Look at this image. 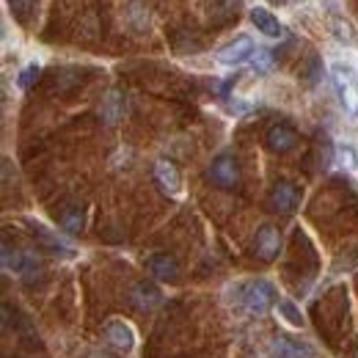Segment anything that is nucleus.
Returning a JSON list of instances; mask_svg holds the SVG:
<instances>
[{
	"label": "nucleus",
	"mask_w": 358,
	"mask_h": 358,
	"mask_svg": "<svg viewBox=\"0 0 358 358\" xmlns=\"http://www.w3.org/2000/svg\"><path fill=\"white\" fill-rule=\"evenodd\" d=\"M275 298H278V295H275V287H273L270 281H262V278L237 287V301H240V306H243L245 312L257 314V317L268 314L270 306L275 303Z\"/></svg>",
	"instance_id": "f257e3e1"
},
{
	"label": "nucleus",
	"mask_w": 358,
	"mask_h": 358,
	"mask_svg": "<svg viewBox=\"0 0 358 358\" xmlns=\"http://www.w3.org/2000/svg\"><path fill=\"white\" fill-rule=\"evenodd\" d=\"M331 80H334V89H336L342 108L358 119V72L350 64L339 61V64L331 66Z\"/></svg>",
	"instance_id": "f03ea898"
},
{
	"label": "nucleus",
	"mask_w": 358,
	"mask_h": 358,
	"mask_svg": "<svg viewBox=\"0 0 358 358\" xmlns=\"http://www.w3.org/2000/svg\"><path fill=\"white\" fill-rule=\"evenodd\" d=\"M3 270L31 281L39 273V259L28 251H20V248H11L8 243H3Z\"/></svg>",
	"instance_id": "7ed1b4c3"
},
{
	"label": "nucleus",
	"mask_w": 358,
	"mask_h": 358,
	"mask_svg": "<svg viewBox=\"0 0 358 358\" xmlns=\"http://www.w3.org/2000/svg\"><path fill=\"white\" fill-rule=\"evenodd\" d=\"M270 353H273V358H320L309 342L295 339V336H287V334L273 336Z\"/></svg>",
	"instance_id": "20e7f679"
},
{
	"label": "nucleus",
	"mask_w": 358,
	"mask_h": 358,
	"mask_svg": "<svg viewBox=\"0 0 358 358\" xmlns=\"http://www.w3.org/2000/svg\"><path fill=\"white\" fill-rule=\"evenodd\" d=\"M254 42L248 39V36H234L229 45H224L218 50V61L224 64V66H240V64H245V61H251V55H254Z\"/></svg>",
	"instance_id": "39448f33"
},
{
	"label": "nucleus",
	"mask_w": 358,
	"mask_h": 358,
	"mask_svg": "<svg viewBox=\"0 0 358 358\" xmlns=\"http://www.w3.org/2000/svg\"><path fill=\"white\" fill-rule=\"evenodd\" d=\"M210 179L218 185V187H234L240 182V169H237V160L231 155H221L213 160L210 166Z\"/></svg>",
	"instance_id": "423d86ee"
},
{
	"label": "nucleus",
	"mask_w": 358,
	"mask_h": 358,
	"mask_svg": "<svg viewBox=\"0 0 358 358\" xmlns=\"http://www.w3.org/2000/svg\"><path fill=\"white\" fill-rule=\"evenodd\" d=\"M105 339H108V345H113L119 353H124V356L133 353L135 334L127 322H122V320H110V322L105 325Z\"/></svg>",
	"instance_id": "0eeeda50"
},
{
	"label": "nucleus",
	"mask_w": 358,
	"mask_h": 358,
	"mask_svg": "<svg viewBox=\"0 0 358 358\" xmlns=\"http://www.w3.org/2000/svg\"><path fill=\"white\" fill-rule=\"evenodd\" d=\"M124 113H127V99H124V94L110 89L102 96V102H99V116H102V122L113 127V124H119V122L124 119Z\"/></svg>",
	"instance_id": "6e6552de"
},
{
	"label": "nucleus",
	"mask_w": 358,
	"mask_h": 358,
	"mask_svg": "<svg viewBox=\"0 0 358 358\" xmlns=\"http://www.w3.org/2000/svg\"><path fill=\"white\" fill-rule=\"evenodd\" d=\"M130 301H133L135 309H141V312H155L163 303V292L155 284H149V281H138L130 289Z\"/></svg>",
	"instance_id": "1a4fd4ad"
},
{
	"label": "nucleus",
	"mask_w": 358,
	"mask_h": 358,
	"mask_svg": "<svg viewBox=\"0 0 358 358\" xmlns=\"http://www.w3.org/2000/svg\"><path fill=\"white\" fill-rule=\"evenodd\" d=\"M298 199H301V193H298V187L292 182H278L270 190V210H275V213H292L298 207Z\"/></svg>",
	"instance_id": "9d476101"
},
{
	"label": "nucleus",
	"mask_w": 358,
	"mask_h": 358,
	"mask_svg": "<svg viewBox=\"0 0 358 358\" xmlns=\"http://www.w3.org/2000/svg\"><path fill=\"white\" fill-rule=\"evenodd\" d=\"M28 226H31V231H34V237L45 245L50 254H61V257H75V248L72 245H66L58 234H52L50 229H47L45 224H39V221H28Z\"/></svg>",
	"instance_id": "9b49d317"
},
{
	"label": "nucleus",
	"mask_w": 358,
	"mask_h": 358,
	"mask_svg": "<svg viewBox=\"0 0 358 358\" xmlns=\"http://www.w3.org/2000/svg\"><path fill=\"white\" fill-rule=\"evenodd\" d=\"M278 251H281V231L275 226H262L257 231V257L270 262L278 257Z\"/></svg>",
	"instance_id": "f8f14e48"
},
{
	"label": "nucleus",
	"mask_w": 358,
	"mask_h": 358,
	"mask_svg": "<svg viewBox=\"0 0 358 358\" xmlns=\"http://www.w3.org/2000/svg\"><path fill=\"white\" fill-rule=\"evenodd\" d=\"M155 179H157V185H160L169 196H179V190H182V177H179V169L171 160H157V163H155Z\"/></svg>",
	"instance_id": "ddd939ff"
},
{
	"label": "nucleus",
	"mask_w": 358,
	"mask_h": 358,
	"mask_svg": "<svg viewBox=\"0 0 358 358\" xmlns=\"http://www.w3.org/2000/svg\"><path fill=\"white\" fill-rule=\"evenodd\" d=\"M265 143H268L270 152L284 155V152H289L298 143V133L292 127H287V124H273L268 130V135H265Z\"/></svg>",
	"instance_id": "4468645a"
},
{
	"label": "nucleus",
	"mask_w": 358,
	"mask_h": 358,
	"mask_svg": "<svg viewBox=\"0 0 358 358\" xmlns=\"http://www.w3.org/2000/svg\"><path fill=\"white\" fill-rule=\"evenodd\" d=\"M251 22L257 25V31H262L265 36L270 39H278L281 34H284V25L278 22V17L268 11L265 6H257V8H251Z\"/></svg>",
	"instance_id": "2eb2a0df"
},
{
	"label": "nucleus",
	"mask_w": 358,
	"mask_h": 358,
	"mask_svg": "<svg viewBox=\"0 0 358 358\" xmlns=\"http://www.w3.org/2000/svg\"><path fill=\"white\" fill-rule=\"evenodd\" d=\"M149 273L155 278H160V281H174L179 275V262L169 254H155L149 259Z\"/></svg>",
	"instance_id": "dca6fc26"
},
{
	"label": "nucleus",
	"mask_w": 358,
	"mask_h": 358,
	"mask_svg": "<svg viewBox=\"0 0 358 358\" xmlns=\"http://www.w3.org/2000/svg\"><path fill=\"white\" fill-rule=\"evenodd\" d=\"M328 11H331V25H334V34H336V39L339 42H348V45H353L356 42V36H353V28H350V22L336 11V6L331 3L328 6Z\"/></svg>",
	"instance_id": "f3484780"
},
{
	"label": "nucleus",
	"mask_w": 358,
	"mask_h": 358,
	"mask_svg": "<svg viewBox=\"0 0 358 358\" xmlns=\"http://www.w3.org/2000/svg\"><path fill=\"white\" fill-rule=\"evenodd\" d=\"M61 229L69 231V234H80V231H83V213H80V207L64 210V215H61Z\"/></svg>",
	"instance_id": "a211bd4d"
},
{
	"label": "nucleus",
	"mask_w": 358,
	"mask_h": 358,
	"mask_svg": "<svg viewBox=\"0 0 358 358\" xmlns=\"http://www.w3.org/2000/svg\"><path fill=\"white\" fill-rule=\"evenodd\" d=\"M278 312H281V317L289 322V325H295V328H301L306 320H303V314H301V309L292 303V301H278Z\"/></svg>",
	"instance_id": "6ab92c4d"
},
{
	"label": "nucleus",
	"mask_w": 358,
	"mask_h": 358,
	"mask_svg": "<svg viewBox=\"0 0 358 358\" xmlns=\"http://www.w3.org/2000/svg\"><path fill=\"white\" fill-rule=\"evenodd\" d=\"M334 155H336V163L345 166V169H356L358 166V155L350 143H339V146L334 149Z\"/></svg>",
	"instance_id": "aec40b11"
},
{
	"label": "nucleus",
	"mask_w": 358,
	"mask_h": 358,
	"mask_svg": "<svg viewBox=\"0 0 358 358\" xmlns=\"http://www.w3.org/2000/svg\"><path fill=\"white\" fill-rule=\"evenodd\" d=\"M251 64H254L257 72H268L270 66H273V52L265 50V47H257L254 55H251Z\"/></svg>",
	"instance_id": "412c9836"
},
{
	"label": "nucleus",
	"mask_w": 358,
	"mask_h": 358,
	"mask_svg": "<svg viewBox=\"0 0 358 358\" xmlns=\"http://www.w3.org/2000/svg\"><path fill=\"white\" fill-rule=\"evenodd\" d=\"M8 6H11V14L17 17V20H28V14L34 11V6H36V0H8Z\"/></svg>",
	"instance_id": "4be33fe9"
},
{
	"label": "nucleus",
	"mask_w": 358,
	"mask_h": 358,
	"mask_svg": "<svg viewBox=\"0 0 358 358\" xmlns=\"http://www.w3.org/2000/svg\"><path fill=\"white\" fill-rule=\"evenodd\" d=\"M36 78H39V64H28V66L20 72V78H17V86H20V89H31Z\"/></svg>",
	"instance_id": "5701e85b"
},
{
	"label": "nucleus",
	"mask_w": 358,
	"mask_h": 358,
	"mask_svg": "<svg viewBox=\"0 0 358 358\" xmlns=\"http://www.w3.org/2000/svg\"><path fill=\"white\" fill-rule=\"evenodd\" d=\"M86 358H108V356H102V353H89Z\"/></svg>",
	"instance_id": "b1692460"
},
{
	"label": "nucleus",
	"mask_w": 358,
	"mask_h": 358,
	"mask_svg": "<svg viewBox=\"0 0 358 358\" xmlns=\"http://www.w3.org/2000/svg\"><path fill=\"white\" fill-rule=\"evenodd\" d=\"M353 358H358V350H356V356H353Z\"/></svg>",
	"instance_id": "393cba45"
}]
</instances>
